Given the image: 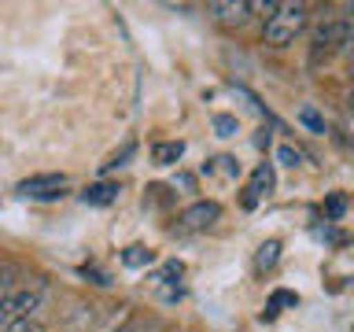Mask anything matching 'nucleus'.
<instances>
[{
  "mask_svg": "<svg viewBox=\"0 0 354 332\" xmlns=\"http://www.w3.org/2000/svg\"><path fill=\"white\" fill-rule=\"evenodd\" d=\"M306 19H310L306 4H277V11L266 19V26H262V41L273 44V48H284V44H292L299 33H303Z\"/></svg>",
  "mask_w": 354,
  "mask_h": 332,
  "instance_id": "1",
  "label": "nucleus"
},
{
  "mask_svg": "<svg viewBox=\"0 0 354 332\" xmlns=\"http://www.w3.org/2000/svg\"><path fill=\"white\" fill-rule=\"evenodd\" d=\"M44 299V284H33V288H19L0 299V332H19L22 325L30 321V314L41 306Z\"/></svg>",
  "mask_w": 354,
  "mask_h": 332,
  "instance_id": "2",
  "label": "nucleus"
},
{
  "mask_svg": "<svg viewBox=\"0 0 354 332\" xmlns=\"http://www.w3.org/2000/svg\"><path fill=\"white\" fill-rule=\"evenodd\" d=\"M343 41H347V22L343 19L321 22V26L314 30V37H310V66H321L336 52H343Z\"/></svg>",
  "mask_w": 354,
  "mask_h": 332,
  "instance_id": "3",
  "label": "nucleus"
},
{
  "mask_svg": "<svg viewBox=\"0 0 354 332\" xmlns=\"http://www.w3.org/2000/svg\"><path fill=\"white\" fill-rule=\"evenodd\" d=\"M218 218H221V203H218V199H199V203L181 210L177 229H181V232H203V229L214 225Z\"/></svg>",
  "mask_w": 354,
  "mask_h": 332,
  "instance_id": "4",
  "label": "nucleus"
},
{
  "mask_svg": "<svg viewBox=\"0 0 354 332\" xmlns=\"http://www.w3.org/2000/svg\"><path fill=\"white\" fill-rule=\"evenodd\" d=\"M277 188V174H273V163H259L251 170V181H248V188H243V207L248 210H254L262 203L266 196H270Z\"/></svg>",
  "mask_w": 354,
  "mask_h": 332,
  "instance_id": "5",
  "label": "nucleus"
},
{
  "mask_svg": "<svg viewBox=\"0 0 354 332\" xmlns=\"http://www.w3.org/2000/svg\"><path fill=\"white\" fill-rule=\"evenodd\" d=\"M66 185H71L66 174H41V177H26V181L19 185V196H26V199H59Z\"/></svg>",
  "mask_w": 354,
  "mask_h": 332,
  "instance_id": "6",
  "label": "nucleus"
},
{
  "mask_svg": "<svg viewBox=\"0 0 354 332\" xmlns=\"http://www.w3.org/2000/svg\"><path fill=\"white\" fill-rule=\"evenodd\" d=\"M207 11L214 15L218 26H243L251 15V4L248 0H210Z\"/></svg>",
  "mask_w": 354,
  "mask_h": 332,
  "instance_id": "7",
  "label": "nucleus"
},
{
  "mask_svg": "<svg viewBox=\"0 0 354 332\" xmlns=\"http://www.w3.org/2000/svg\"><path fill=\"white\" fill-rule=\"evenodd\" d=\"M115 199H118V185H111V181L88 185L82 192V203H88V207H107V203H115Z\"/></svg>",
  "mask_w": 354,
  "mask_h": 332,
  "instance_id": "8",
  "label": "nucleus"
},
{
  "mask_svg": "<svg viewBox=\"0 0 354 332\" xmlns=\"http://www.w3.org/2000/svg\"><path fill=\"white\" fill-rule=\"evenodd\" d=\"M181 155H185V144H181V140H159V144L151 148V163H155V166H174Z\"/></svg>",
  "mask_w": 354,
  "mask_h": 332,
  "instance_id": "9",
  "label": "nucleus"
},
{
  "mask_svg": "<svg viewBox=\"0 0 354 332\" xmlns=\"http://www.w3.org/2000/svg\"><path fill=\"white\" fill-rule=\"evenodd\" d=\"M155 262V251L144 248V243H129L126 251H122V266H129V270H144V266Z\"/></svg>",
  "mask_w": 354,
  "mask_h": 332,
  "instance_id": "10",
  "label": "nucleus"
},
{
  "mask_svg": "<svg viewBox=\"0 0 354 332\" xmlns=\"http://www.w3.org/2000/svg\"><path fill=\"white\" fill-rule=\"evenodd\" d=\"M277 259H281V240H266L254 255V270H273Z\"/></svg>",
  "mask_w": 354,
  "mask_h": 332,
  "instance_id": "11",
  "label": "nucleus"
},
{
  "mask_svg": "<svg viewBox=\"0 0 354 332\" xmlns=\"http://www.w3.org/2000/svg\"><path fill=\"white\" fill-rule=\"evenodd\" d=\"M299 295L295 292H284V288H277V292L270 295V303H266V317H277L281 314V306H295Z\"/></svg>",
  "mask_w": 354,
  "mask_h": 332,
  "instance_id": "12",
  "label": "nucleus"
},
{
  "mask_svg": "<svg viewBox=\"0 0 354 332\" xmlns=\"http://www.w3.org/2000/svg\"><path fill=\"white\" fill-rule=\"evenodd\" d=\"M343 214H347V196L343 192H332L325 199V221H339Z\"/></svg>",
  "mask_w": 354,
  "mask_h": 332,
  "instance_id": "13",
  "label": "nucleus"
},
{
  "mask_svg": "<svg viewBox=\"0 0 354 332\" xmlns=\"http://www.w3.org/2000/svg\"><path fill=\"white\" fill-rule=\"evenodd\" d=\"M203 170H207V174H214V170H218V174H225V177H236V174H240V163L232 159V155H218V159H214V163H207Z\"/></svg>",
  "mask_w": 354,
  "mask_h": 332,
  "instance_id": "14",
  "label": "nucleus"
},
{
  "mask_svg": "<svg viewBox=\"0 0 354 332\" xmlns=\"http://www.w3.org/2000/svg\"><path fill=\"white\" fill-rule=\"evenodd\" d=\"M214 129H218V137H236L240 122L232 118V115H214Z\"/></svg>",
  "mask_w": 354,
  "mask_h": 332,
  "instance_id": "15",
  "label": "nucleus"
},
{
  "mask_svg": "<svg viewBox=\"0 0 354 332\" xmlns=\"http://www.w3.org/2000/svg\"><path fill=\"white\" fill-rule=\"evenodd\" d=\"M299 122H303L306 129H314V133H325V118H321L314 107H303V111H299Z\"/></svg>",
  "mask_w": 354,
  "mask_h": 332,
  "instance_id": "16",
  "label": "nucleus"
},
{
  "mask_svg": "<svg viewBox=\"0 0 354 332\" xmlns=\"http://www.w3.org/2000/svg\"><path fill=\"white\" fill-rule=\"evenodd\" d=\"M277 159H281L284 166H299V163H303V151H299V148H292V144H281V151H277Z\"/></svg>",
  "mask_w": 354,
  "mask_h": 332,
  "instance_id": "17",
  "label": "nucleus"
},
{
  "mask_svg": "<svg viewBox=\"0 0 354 332\" xmlns=\"http://www.w3.org/2000/svg\"><path fill=\"white\" fill-rule=\"evenodd\" d=\"M343 52H347V59L354 63V22H347V41H343Z\"/></svg>",
  "mask_w": 354,
  "mask_h": 332,
  "instance_id": "18",
  "label": "nucleus"
},
{
  "mask_svg": "<svg viewBox=\"0 0 354 332\" xmlns=\"http://www.w3.org/2000/svg\"><path fill=\"white\" fill-rule=\"evenodd\" d=\"M11 295V281H8V273H0V299Z\"/></svg>",
  "mask_w": 354,
  "mask_h": 332,
  "instance_id": "19",
  "label": "nucleus"
},
{
  "mask_svg": "<svg viewBox=\"0 0 354 332\" xmlns=\"http://www.w3.org/2000/svg\"><path fill=\"white\" fill-rule=\"evenodd\" d=\"M19 332H44V329H41V325H30V321H26V325H22Z\"/></svg>",
  "mask_w": 354,
  "mask_h": 332,
  "instance_id": "20",
  "label": "nucleus"
}]
</instances>
